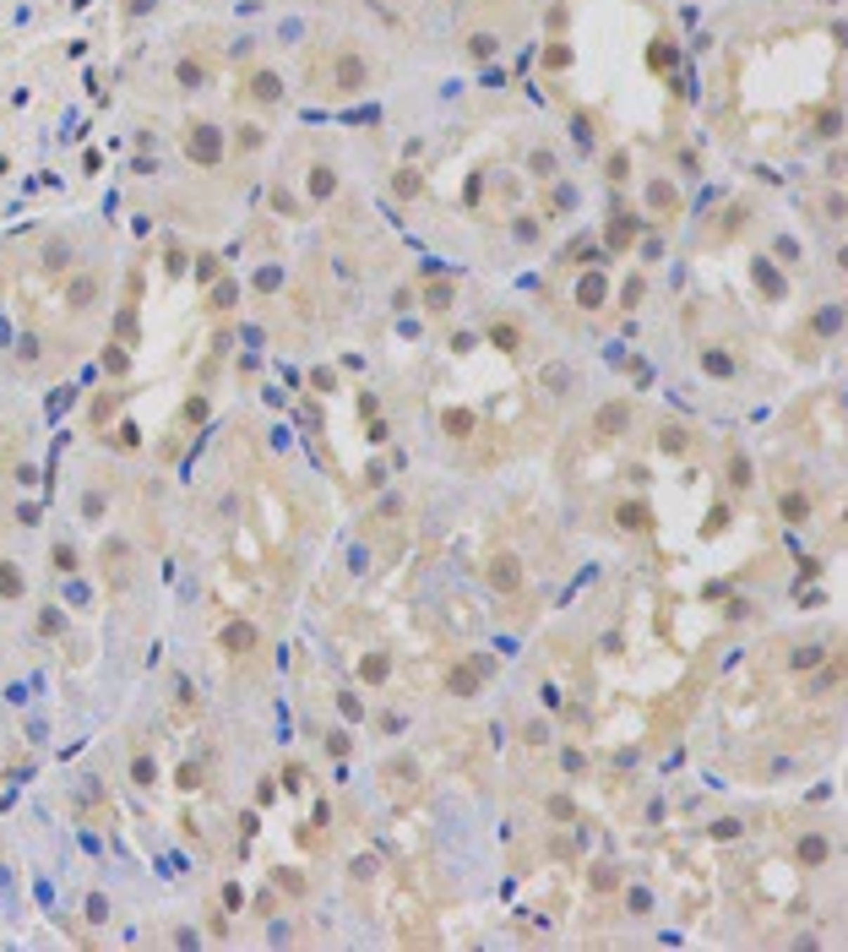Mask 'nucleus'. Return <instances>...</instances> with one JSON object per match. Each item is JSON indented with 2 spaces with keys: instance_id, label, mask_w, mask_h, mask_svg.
<instances>
[{
  "instance_id": "f257e3e1",
  "label": "nucleus",
  "mask_w": 848,
  "mask_h": 952,
  "mask_svg": "<svg viewBox=\"0 0 848 952\" xmlns=\"http://www.w3.org/2000/svg\"><path fill=\"white\" fill-rule=\"evenodd\" d=\"M625 425H631V403H625V397H609L599 414H593V435H599V441H615Z\"/></svg>"
},
{
  "instance_id": "f03ea898",
  "label": "nucleus",
  "mask_w": 848,
  "mask_h": 952,
  "mask_svg": "<svg viewBox=\"0 0 848 952\" xmlns=\"http://www.w3.org/2000/svg\"><path fill=\"white\" fill-rule=\"evenodd\" d=\"M185 153L196 158V164H218V153H223V136H218V125H190Z\"/></svg>"
},
{
  "instance_id": "7ed1b4c3",
  "label": "nucleus",
  "mask_w": 848,
  "mask_h": 952,
  "mask_svg": "<svg viewBox=\"0 0 848 952\" xmlns=\"http://www.w3.org/2000/svg\"><path fill=\"white\" fill-rule=\"evenodd\" d=\"M484 675H490V659H468V664H457L452 675H446V691H452V697H474Z\"/></svg>"
},
{
  "instance_id": "20e7f679",
  "label": "nucleus",
  "mask_w": 848,
  "mask_h": 952,
  "mask_svg": "<svg viewBox=\"0 0 848 952\" xmlns=\"http://www.w3.org/2000/svg\"><path fill=\"white\" fill-rule=\"evenodd\" d=\"M484 582H490L495 593H517V588H522V560L517 555H495V560H490V572H484Z\"/></svg>"
},
{
  "instance_id": "39448f33",
  "label": "nucleus",
  "mask_w": 848,
  "mask_h": 952,
  "mask_svg": "<svg viewBox=\"0 0 848 952\" xmlns=\"http://www.w3.org/2000/svg\"><path fill=\"white\" fill-rule=\"evenodd\" d=\"M256 626L250 621H228L223 626V653H234V659H245V653H256Z\"/></svg>"
},
{
  "instance_id": "423d86ee",
  "label": "nucleus",
  "mask_w": 848,
  "mask_h": 952,
  "mask_svg": "<svg viewBox=\"0 0 848 952\" xmlns=\"http://www.w3.org/2000/svg\"><path fill=\"white\" fill-rule=\"evenodd\" d=\"M615 522H620L625 534H647V528H653V512H647L641 501H631V506L620 501V506H615Z\"/></svg>"
},
{
  "instance_id": "0eeeda50",
  "label": "nucleus",
  "mask_w": 848,
  "mask_h": 952,
  "mask_svg": "<svg viewBox=\"0 0 848 952\" xmlns=\"http://www.w3.org/2000/svg\"><path fill=\"white\" fill-rule=\"evenodd\" d=\"M794 854H800V866H827L832 844H827V838H821V832H805V838L794 844Z\"/></svg>"
},
{
  "instance_id": "6e6552de",
  "label": "nucleus",
  "mask_w": 848,
  "mask_h": 952,
  "mask_svg": "<svg viewBox=\"0 0 848 952\" xmlns=\"http://www.w3.org/2000/svg\"><path fill=\"white\" fill-rule=\"evenodd\" d=\"M658 452L663 457H685L691 452V430H685V425H663L658 430Z\"/></svg>"
},
{
  "instance_id": "1a4fd4ad",
  "label": "nucleus",
  "mask_w": 848,
  "mask_h": 952,
  "mask_svg": "<svg viewBox=\"0 0 848 952\" xmlns=\"http://www.w3.org/2000/svg\"><path fill=\"white\" fill-rule=\"evenodd\" d=\"M778 512H783V522H805L810 517V496L805 490H783V496H778Z\"/></svg>"
},
{
  "instance_id": "9d476101",
  "label": "nucleus",
  "mask_w": 848,
  "mask_h": 952,
  "mask_svg": "<svg viewBox=\"0 0 848 952\" xmlns=\"http://www.w3.org/2000/svg\"><path fill=\"white\" fill-rule=\"evenodd\" d=\"M337 87H343V93L365 87V60H359V55H343V60H337Z\"/></svg>"
},
{
  "instance_id": "9b49d317",
  "label": "nucleus",
  "mask_w": 848,
  "mask_h": 952,
  "mask_svg": "<svg viewBox=\"0 0 848 952\" xmlns=\"http://www.w3.org/2000/svg\"><path fill=\"white\" fill-rule=\"evenodd\" d=\"M441 430L462 441V435H474V414H468V409H446V414H441Z\"/></svg>"
},
{
  "instance_id": "f8f14e48",
  "label": "nucleus",
  "mask_w": 848,
  "mask_h": 952,
  "mask_svg": "<svg viewBox=\"0 0 848 952\" xmlns=\"http://www.w3.org/2000/svg\"><path fill=\"white\" fill-rule=\"evenodd\" d=\"M490 343H495L500 354H517L522 349V332L511 327V321H495V327H490Z\"/></svg>"
},
{
  "instance_id": "ddd939ff",
  "label": "nucleus",
  "mask_w": 848,
  "mask_h": 952,
  "mask_svg": "<svg viewBox=\"0 0 848 952\" xmlns=\"http://www.w3.org/2000/svg\"><path fill=\"white\" fill-rule=\"evenodd\" d=\"M577 300L587 305V311H599V300H604V278H599V272H587V278L577 283Z\"/></svg>"
},
{
  "instance_id": "4468645a",
  "label": "nucleus",
  "mask_w": 848,
  "mask_h": 952,
  "mask_svg": "<svg viewBox=\"0 0 848 952\" xmlns=\"http://www.w3.org/2000/svg\"><path fill=\"white\" fill-rule=\"evenodd\" d=\"M359 675H365V681H370V686H381V681H386V675H392V659H386V653H370V659L359 664Z\"/></svg>"
},
{
  "instance_id": "2eb2a0df",
  "label": "nucleus",
  "mask_w": 848,
  "mask_h": 952,
  "mask_svg": "<svg viewBox=\"0 0 848 952\" xmlns=\"http://www.w3.org/2000/svg\"><path fill=\"white\" fill-rule=\"evenodd\" d=\"M729 484H734V490H745V484H750V457H745V452L729 457Z\"/></svg>"
},
{
  "instance_id": "dca6fc26",
  "label": "nucleus",
  "mask_w": 848,
  "mask_h": 952,
  "mask_svg": "<svg viewBox=\"0 0 848 952\" xmlns=\"http://www.w3.org/2000/svg\"><path fill=\"white\" fill-rule=\"evenodd\" d=\"M702 371H707V375H734V359H729V354H718V349H707V354H702Z\"/></svg>"
},
{
  "instance_id": "f3484780",
  "label": "nucleus",
  "mask_w": 848,
  "mask_h": 952,
  "mask_svg": "<svg viewBox=\"0 0 848 952\" xmlns=\"http://www.w3.org/2000/svg\"><path fill=\"white\" fill-rule=\"evenodd\" d=\"M821 659H827V648H816V642H810V648H794V659H788V664H794V669H816Z\"/></svg>"
},
{
  "instance_id": "a211bd4d",
  "label": "nucleus",
  "mask_w": 848,
  "mask_h": 952,
  "mask_svg": "<svg viewBox=\"0 0 848 952\" xmlns=\"http://www.w3.org/2000/svg\"><path fill=\"white\" fill-rule=\"evenodd\" d=\"M756 283H762V289L772 294V300H783V278H778V272L767 267V262H756Z\"/></svg>"
},
{
  "instance_id": "6ab92c4d",
  "label": "nucleus",
  "mask_w": 848,
  "mask_h": 952,
  "mask_svg": "<svg viewBox=\"0 0 848 952\" xmlns=\"http://www.w3.org/2000/svg\"><path fill=\"white\" fill-rule=\"evenodd\" d=\"M250 93H256V98H261V104H272V98H278V93H283V87H278V77H267V71H261V77H256V82H250Z\"/></svg>"
},
{
  "instance_id": "aec40b11",
  "label": "nucleus",
  "mask_w": 848,
  "mask_h": 952,
  "mask_svg": "<svg viewBox=\"0 0 848 952\" xmlns=\"http://www.w3.org/2000/svg\"><path fill=\"white\" fill-rule=\"evenodd\" d=\"M272 882H278L283 892H294V898L305 892V876H299V870H272Z\"/></svg>"
},
{
  "instance_id": "412c9836",
  "label": "nucleus",
  "mask_w": 848,
  "mask_h": 952,
  "mask_svg": "<svg viewBox=\"0 0 848 952\" xmlns=\"http://www.w3.org/2000/svg\"><path fill=\"white\" fill-rule=\"evenodd\" d=\"M131 778H136V784H152V778H158V767H152V757H136V762H131Z\"/></svg>"
},
{
  "instance_id": "4be33fe9",
  "label": "nucleus",
  "mask_w": 848,
  "mask_h": 952,
  "mask_svg": "<svg viewBox=\"0 0 848 952\" xmlns=\"http://www.w3.org/2000/svg\"><path fill=\"white\" fill-rule=\"evenodd\" d=\"M311 191H315V196H332V191H337L332 169H311Z\"/></svg>"
},
{
  "instance_id": "5701e85b",
  "label": "nucleus",
  "mask_w": 848,
  "mask_h": 952,
  "mask_svg": "<svg viewBox=\"0 0 848 952\" xmlns=\"http://www.w3.org/2000/svg\"><path fill=\"white\" fill-rule=\"evenodd\" d=\"M0 593H6V599H17V593H22V572L0 566Z\"/></svg>"
},
{
  "instance_id": "b1692460",
  "label": "nucleus",
  "mask_w": 848,
  "mask_h": 952,
  "mask_svg": "<svg viewBox=\"0 0 848 952\" xmlns=\"http://www.w3.org/2000/svg\"><path fill=\"white\" fill-rule=\"evenodd\" d=\"M71 305H77V311L93 305V278H77V283H71Z\"/></svg>"
},
{
  "instance_id": "393cba45",
  "label": "nucleus",
  "mask_w": 848,
  "mask_h": 952,
  "mask_svg": "<svg viewBox=\"0 0 848 952\" xmlns=\"http://www.w3.org/2000/svg\"><path fill=\"white\" fill-rule=\"evenodd\" d=\"M468 49H474L478 60H490V55H495V39H490V33H474V39H468Z\"/></svg>"
},
{
  "instance_id": "a878e982",
  "label": "nucleus",
  "mask_w": 848,
  "mask_h": 952,
  "mask_svg": "<svg viewBox=\"0 0 848 952\" xmlns=\"http://www.w3.org/2000/svg\"><path fill=\"white\" fill-rule=\"evenodd\" d=\"M593 887H599V892L615 887V866H604V860H599V866H593Z\"/></svg>"
},
{
  "instance_id": "bb28decb",
  "label": "nucleus",
  "mask_w": 848,
  "mask_h": 952,
  "mask_svg": "<svg viewBox=\"0 0 848 952\" xmlns=\"http://www.w3.org/2000/svg\"><path fill=\"white\" fill-rule=\"evenodd\" d=\"M228 305H234V283H218L212 289V311H228Z\"/></svg>"
},
{
  "instance_id": "cd10ccee",
  "label": "nucleus",
  "mask_w": 848,
  "mask_h": 952,
  "mask_svg": "<svg viewBox=\"0 0 848 952\" xmlns=\"http://www.w3.org/2000/svg\"><path fill=\"white\" fill-rule=\"evenodd\" d=\"M549 816H560V822H571V816H577V806H571L566 795H555V800H549Z\"/></svg>"
},
{
  "instance_id": "c85d7f7f",
  "label": "nucleus",
  "mask_w": 848,
  "mask_h": 952,
  "mask_svg": "<svg viewBox=\"0 0 848 952\" xmlns=\"http://www.w3.org/2000/svg\"><path fill=\"white\" fill-rule=\"evenodd\" d=\"M327 751H332V757H348V735H343V729H332V735H327Z\"/></svg>"
},
{
  "instance_id": "c756f323",
  "label": "nucleus",
  "mask_w": 848,
  "mask_h": 952,
  "mask_svg": "<svg viewBox=\"0 0 848 952\" xmlns=\"http://www.w3.org/2000/svg\"><path fill=\"white\" fill-rule=\"evenodd\" d=\"M631 234H637L631 224H615V229H609V245H615V250H620V245H631Z\"/></svg>"
},
{
  "instance_id": "7c9ffc66",
  "label": "nucleus",
  "mask_w": 848,
  "mask_h": 952,
  "mask_svg": "<svg viewBox=\"0 0 848 952\" xmlns=\"http://www.w3.org/2000/svg\"><path fill=\"white\" fill-rule=\"evenodd\" d=\"M712 838H740V822H734V816H724V822H712Z\"/></svg>"
},
{
  "instance_id": "2f4dec72",
  "label": "nucleus",
  "mask_w": 848,
  "mask_h": 952,
  "mask_svg": "<svg viewBox=\"0 0 848 952\" xmlns=\"http://www.w3.org/2000/svg\"><path fill=\"white\" fill-rule=\"evenodd\" d=\"M180 789H202V767H180Z\"/></svg>"
},
{
  "instance_id": "473e14b6",
  "label": "nucleus",
  "mask_w": 848,
  "mask_h": 952,
  "mask_svg": "<svg viewBox=\"0 0 848 952\" xmlns=\"http://www.w3.org/2000/svg\"><path fill=\"white\" fill-rule=\"evenodd\" d=\"M724 522H729V512H724V506H712V512H707V534H718Z\"/></svg>"
},
{
  "instance_id": "72a5a7b5",
  "label": "nucleus",
  "mask_w": 848,
  "mask_h": 952,
  "mask_svg": "<svg viewBox=\"0 0 848 952\" xmlns=\"http://www.w3.org/2000/svg\"><path fill=\"white\" fill-rule=\"evenodd\" d=\"M311 381H315V392H332V387H337V375H332V371H315Z\"/></svg>"
},
{
  "instance_id": "f704fd0d",
  "label": "nucleus",
  "mask_w": 848,
  "mask_h": 952,
  "mask_svg": "<svg viewBox=\"0 0 848 952\" xmlns=\"http://www.w3.org/2000/svg\"><path fill=\"white\" fill-rule=\"evenodd\" d=\"M625 169H631V164H625V153H615V158H609V180H625Z\"/></svg>"
},
{
  "instance_id": "c9c22d12",
  "label": "nucleus",
  "mask_w": 848,
  "mask_h": 952,
  "mask_svg": "<svg viewBox=\"0 0 848 952\" xmlns=\"http://www.w3.org/2000/svg\"><path fill=\"white\" fill-rule=\"evenodd\" d=\"M544 381H549V387H555V392H560V387H566V381H571V375L560 371V365H549V371H544Z\"/></svg>"
},
{
  "instance_id": "e433bc0d",
  "label": "nucleus",
  "mask_w": 848,
  "mask_h": 952,
  "mask_svg": "<svg viewBox=\"0 0 848 952\" xmlns=\"http://www.w3.org/2000/svg\"><path fill=\"white\" fill-rule=\"evenodd\" d=\"M837 321H843L837 311H821V316H816V327H821V332H837Z\"/></svg>"
}]
</instances>
